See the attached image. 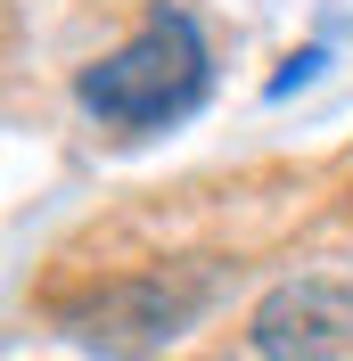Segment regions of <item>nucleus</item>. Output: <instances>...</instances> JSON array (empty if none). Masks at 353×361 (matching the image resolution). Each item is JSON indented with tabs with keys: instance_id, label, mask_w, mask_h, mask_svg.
I'll list each match as a JSON object with an SVG mask.
<instances>
[{
	"instance_id": "f03ea898",
	"label": "nucleus",
	"mask_w": 353,
	"mask_h": 361,
	"mask_svg": "<svg viewBox=\"0 0 353 361\" xmlns=\"http://www.w3.org/2000/svg\"><path fill=\"white\" fill-rule=\"evenodd\" d=\"M255 353L263 361H345L353 353V288L337 279H287L255 304Z\"/></svg>"
},
{
	"instance_id": "7ed1b4c3",
	"label": "nucleus",
	"mask_w": 353,
	"mask_h": 361,
	"mask_svg": "<svg viewBox=\"0 0 353 361\" xmlns=\"http://www.w3.org/2000/svg\"><path fill=\"white\" fill-rule=\"evenodd\" d=\"M198 304H205V279H198V271H181L173 288H164V279H140L132 295L99 304L90 329H99V320H132V345H164V337H181V320L198 312ZM90 329H83V337H90Z\"/></svg>"
},
{
	"instance_id": "f257e3e1",
	"label": "nucleus",
	"mask_w": 353,
	"mask_h": 361,
	"mask_svg": "<svg viewBox=\"0 0 353 361\" xmlns=\"http://www.w3.org/2000/svg\"><path fill=\"white\" fill-rule=\"evenodd\" d=\"M205 99V33L181 8H156L132 42L83 74V107L107 132H164Z\"/></svg>"
}]
</instances>
